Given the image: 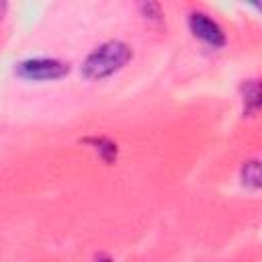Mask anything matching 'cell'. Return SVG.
<instances>
[{"instance_id": "6da1fadb", "label": "cell", "mask_w": 262, "mask_h": 262, "mask_svg": "<svg viewBox=\"0 0 262 262\" xmlns=\"http://www.w3.org/2000/svg\"><path fill=\"white\" fill-rule=\"evenodd\" d=\"M131 59V47L123 41H106L96 47L84 61L82 74L88 80H102L119 72Z\"/></svg>"}, {"instance_id": "7a4b0ae2", "label": "cell", "mask_w": 262, "mask_h": 262, "mask_svg": "<svg viewBox=\"0 0 262 262\" xmlns=\"http://www.w3.org/2000/svg\"><path fill=\"white\" fill-rule=\"evenodd\" d=\"M70 72V66L59 59L49 57H35L25 59L16 66V76L33 82H47V80H59Z\"/></svg>"}, {"instance_id": "3957f363", "label": "cell", "mask_w": 262, "mask_h": 262, "mask_svg": "<svg viewBox=\"0 0 262 262\" xmlns=\"http://www.w3.org/2000/svg\"><path fill=\"white\" fill-rule=\"evenodd\" d=\"M188 27H190L192 35L199 37L201 41H205L207 45H211V47H223L225 45V35L221 31V27L213 18H209L207 14H203V12H190Z\"/></svg>"}, {"instance_id": "277c9868", "label": "cell", "mask_w": 262, "mask_h": 262, "mask_svg": "<svg viewBox=\"0 0 262 262\" xmlns=\"http://www.w3.org/2000/svg\"><path fill=\"white\" fill-rule=\"evenodd\" d=\"M244 113L246 115H256L258 106H260V86L256 80H248L244 86Z\"/></svg>"}, {"instance_id": "5b68a950", "label": "cell", "mask_w": 262, "mask_h": 262, "mask_svg": "<svg viewBox=\"0 0 262 262\" xmlns=\"http://www.w3.org/2000/svg\"><path fill=\"white\" fill-rule=\"evenodd\" d=\"M84 143L94 145V149L100 154V158L106 164H113L117 160V143H113L111 139H106V137H86Z\"/></svg>"}, {"instance_id": "8992f818", "label": "cell", "mask_w": 262, "mask_h": 262, "mask_svg": "<svg viewBox=\"0 0 262 262\" xmlns=\"http://www.w3.org/2000/svg\"><path fill=\"white\" fill-rule=\"evenodd\" d=\"M260 178H262V176H260V164H258V160H250V162H246V164L242 166V182H244L246 186H250V188H260V184H262Z\"/></svg>"}, {"instance_id": "52a82bcc", "label": "cell", "mask_w": 262, "mask_h": 262, "mask_svg": "<svg viewBox=\"0 0 262 262\" xmlns=\"http://www.w3.org/2000/svg\"><path fill=\"white\" fill-rule=\"evenodd\" d=\"M139 8L143 10V14H145L147 18H158V16H160V4H156V2H147V4H141Z\"/></svg>"}, {"instance_id": "ba28073f", "label": "cell", "mask_w": 262, "mask_h": 262, "mask_svg": "<svg viewBox=\"0 0 262 262\" xmlns=\"http://www.w3.org/2000/svg\"><path fill=\"white\" fill-rule=\"evenodd\" d=\"M4 10H6V4H4V2H0V18H2V14H4Z\"/></svg>"}]
</instances>
